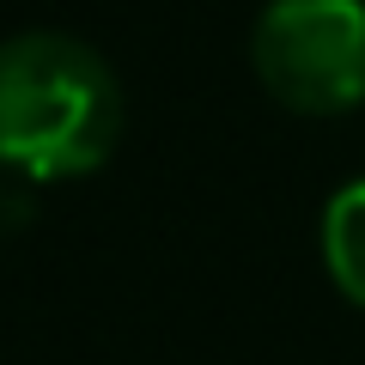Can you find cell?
Masks as SVG:
<instances>
[{
	"mask_svg": "<svg viewBox=\"0 0 365 365\" xmlns=\"http://www.w3.org/2000/svg\"><path fill=\"white\" fill-rule=\"evenodd\" d=\"M122 140V86L91 43L19 31L0 43V165L37 182L86 177Z\"/></svg>",
	"mask_w": 365,
	"mask_h": 365,
	"instance_id": "cell-1",
	"label": "cell"
},
{
	"mask_svg": "<svg viewBox=\"0 0 365 365\" xmlns=\"http://www.w3.org/2000/svg\"><path fill=\"white\" fill-rule=\"evenodd\" d=\"M250 55L287 110L341 116L365 104V0H268Z\"/></svg>",
	"mask_w": 365,
	"mask_h": 365,
	"instance_id": "cell-2",
	"label": "cell"
},
{
	"mask_svg": "<svg viewBox=\"0 0 365 365\" xmlns=\"http://www.w3.org/2000/svg\"><path fill=\"white\" fill-rule=\"evenodd\" d=\"M323 268L353 304H365V177L323 207Z\"/></svg>",
	"mask_w": 365,
	"mask_h": 365,
	"instance_id": "cell-3",
	"label": "cell"
}]
</instances>
